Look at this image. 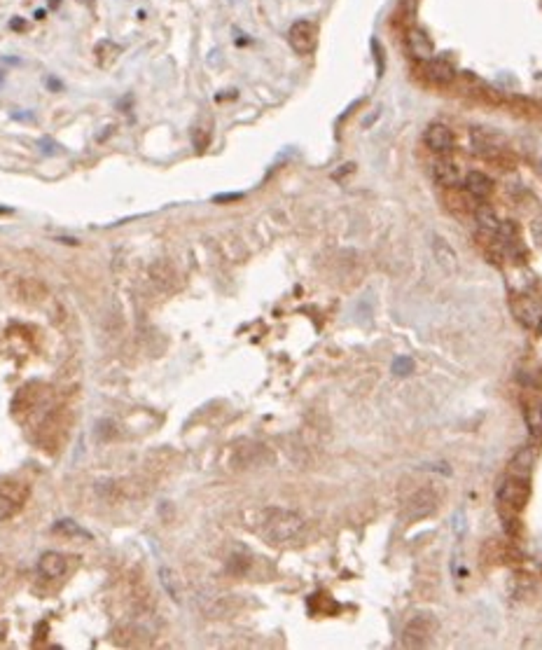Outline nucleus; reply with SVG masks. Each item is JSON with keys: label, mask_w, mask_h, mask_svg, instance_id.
I'll use <instances>...</instances> for the list:
<instances>
[{"label": "nucleus", "mask_w": 542, "mask_h": 650, "mask_svg": "<svg viewBox=\"0 0 542 650\" xmlns=\"http://www.w3.org/2000/svg\"><path fill=\"white\" fill-rule=\"evenodd\" d=\"M304 531V519L297 512L283 510V508H269L262 517L260 534L265 536L271 545L290 543Z\"/></svg>", "instance_id": "obj_1"}, {"label": "nucleus", "mask_w": 542, "mask_h": 650, "mask_svg": "<svg viewBox=\"0 0 542 650\" xmlns=\"http://www.w3.org/2000/svg\"><path fill=\"white\" fill-rule=\"evenodd\" d=\"M528 496H531V489L523 477L507 475L501 482V487H498V503H501V508H507L512 512H519L526 508Z\"/></svg>", "instance_id": "obj_2"}, {"label": "nucleus", "mask_w": 542, "mask_h": 650, "mask_svg": "<svg viewBox=\"0 0 542 650\" xmlns=\"http://www.w3.org/2000/svg\"><path fill=\"white\" fill-rule=\"evenodd\" d=\"M287 40H290V47L297 54H311L316 52L318 47V26L309 19H300L295 21L290 31H287Z\"/></svg>", "instance_id": "obj_3"}, {"label": "nucleus", "mask_w": 542, "mask_h": 650, "mask_svg": "<svg viewBox=\"0 0 542 650\" xmlns=\"http://www.w3.org/2000/svg\"><path fill=\"white\" fill-rule=\"evenodd\" d=\"M435 620L430 618V615H416L409 624L404 627L402 631V646L404 648H421L426 646L430 636H433L435 631Z\"/></svg>", "instance_id": "obj_4"}, {"label": "nucleus", "mask_w": 542, "mask_h": 650, "mask_svg": "<svg viewBox=\"0 0 542 650\" xmlns=\"http://www.w3.org/2000/svg\"><path fill=\"white\" fill-rule=\"evenodd\" d=\"M423 143H426L428 150H433V153L444 155L449 150H454V131L442 122H433L426 126V131H423Z\"/></svg>", "instance_id": "obj_5"}, {"label": "nucleus", "mask_w": 542, "mask_h": 650, "mask_svg": "<svg viewBox=\"0 0 542 650\" xmlns=\"http://www.w3.org/2000/svg\"><path fill=\"white\" fill-rule=\"evenodd\" d=\"M514 316L521 320L523 325L533 327V330L542 332V307L531 298H514L512 300Z\"/></svg>", "instance_id": "obj_6"}, {"label": "nucleus", "mask_w": 542, "mask_h": 650, "mask_svg": "<svg viewBox=\"0 0 542 650\" xmlns=\"http://www.w3.org/2000/svg\"><path fill=\"white\" fill-rule=\"evenodd\" d=\"M426 75L430 82L437 84V87H446V84H451L456 80V68L446 59V54H442V56H433L430 61H426Z\"/></svg>", "instance_id": "obj_7"}, {"label": "nucleus", "mask_w": 542, "mask_h": 650, "mask_svg": "<svg viewBox=\"0 0 542 650\" xmlns=\"http://www.w3.org/2000/svg\"><path fill=\"white\" fill-rule=\"evenodd\" d=\"M435 510H437V496L430 489H419L409 498V503H406V512H409L411 519H423L428 514H433Z\"/></svg>", "instance_id": "obj_8"}, {"label": "nucleus", "mask_w": 542, "mask_h": 650, "mask_svg": "<svg viewBox=\"0 0 542 650\" xmlns=\"http://www.w3.org/2000/svg\"><path fill=\"white\" fill-rule=\"evenodd\" d=\"M536 457H538L536 447H521V450H516V454L510 459V466H507V475L528 479L533 466H536Z\"/></svg>", "instance_id": "obj_9"}, {"label": "nucleus", "mask_w": 542, "mask_h": 650, "mask_svg": "<svg viewBox=\"0 0 542 650\" xmlns=\"http://www.w3.org/2000/svg\"><path fill=\"white\" fill-rule=\"evenodd\" d=\"M406 45H409V52L419 59V61H430L435 56V45L433 40L428 38V33L423 29H411L409 36H406Z\"/></svg>", "instance_id": "obj_10"}, {"label": "nucleus", "mask_w": 542, "mask_h": 650, "mask_svg": "<svg viewBox=\"0 0 542 650\" xmlns=\"http://www.w3.org/2000/svg\"><path fill=\"white\" fill-rule=\"evenodd\" d=\"M430 173H433V181L442 188H459L461 183V171L451 159H437V162L430 166Z\"/></svg>", "instance_id": "obj_11"}, {"label": "nucleus", "mask_w": 542, "mask_h": 650, "mask_svg": "<svg viewBox=\"0 0 542 650\" xmlns=\"http://www.w3.org/2000/svg\"><path fill=\"white\" fill-rule=\"evenodd\" d=\"M465 192L472 194L477 201H481V199L491 197V192H494V181H491L484 171H470L465 176Z\"/></svg>", "instance_id": "obj_12"}, {"label": "nucleus", "mask_w": 542, "mask_h": 650, "mask_svg": "<svg viewBox=\"0 0 542 650\" xmlns=\"http://www.w3.org/2000/svg\"><path fill=\"white\" fill-rule=\"evenodd\" d=\"M523 419H526L528 433L533 437V442L542 440V402L540 400H528L523 407Z\"/></svg>", "instance_id": "obj_13"}, {"label": "nucleus", "mask_w": 542, "mask_h": 650, "mask_svg": "<svg viewBox=\"0 0 542 650\" xmlns=\"http://www.w3.org/2000/svg\"><path fill=\"white\" fill-rule=\"evenodd\" d=\"M38 567H40V573H42V576L54 580V578L63 576V573H66L68 562H66L58 552H47V554H42V557H40V564H38Z\"/></svg>", "instance_id": "obj_14"}, {"label": "nucleus", "mask_w": 542, "mask_h": 650, "mask_svg": "<svg viewBox=\"0 0 542 650\" xmlns=\"http://www.w3.org/2000/svg\"><path fill=\"white\" fill-rule=\"evenodd\" d=\"M474 220H477L479 230H481V232H486L489 236H496L498 227H501V220H498L496 210H494V208H489V206H484V204H479L477 208H474Z\"/></svg>", "instance_id": "obj_15"}, {"label": "nucleus", "mask_w": 542, "mask_h": 650, "mask_svg": "<svg viewBox=\"0 0 542 650\" xmlns=\"http://www.w3.org/2000/svg\"><path fill=\"white\" fill-rule=\"evenodd\" d=\"M120 54H122V47L117 45V42H113V40H103V42H98V45H96L98 64L103 66V68H106V66L113 64Z\"/></svg>", "instance_id": "obj_16"}, {"label": "nucleus", "mask_w": 542, "mask_h": 650, "mask_svg": "<svg viewBox=\"0 0 542 650\" xmlns=\"http://www.w3.org/2000/svg\"><path fill=\"white\" fill-rule=\"evenodd\" d=\"M435 253H437V260L442 263L446 269H456V255H454V250L449 248V246H444V241L442 239H437L435 236Z\"/></svg>", "instance_id": "obj_17"}, {"label": "nucleus", "mask_w": 542, "mask_h": 650, "mask_svg": "<svg viewBox=\"0 0 542 650\" xmlns=\"http://www.w3.org/2000/svg\"><path fill=\"white\" fill-rule=\"evenodd\" d=\"M192 141H194V148H197L199 153L208 146V143H210V122H208V120H206V124H203V126H199V124L194 126Z\"/></svg>", "instance_id": "obj_18"}, {"label": "nucleus", "mask_w": 542, "mask_h": 650, "mask_svg": "<svg viewBox=\"0 0 542 650\" xmlns=\"http://www.w3.org/2000/svg\"><path fill=\"white\" fill-rule=\"evenodd\" d=\"M414 372V360L409 356H397L393 360V375L397 377H406Z\"/></svg>", "instance_id": "obj_19"}, {"label": "nucleus", "mask_w": 542, "mask_h": 650, "mask_svg": "<svg viewBox=\"0 0 542 650\" xmlns=\"http://www.w3.org/2000/svg\"><path fill=\"white\" fill-rule=\"evenodd\" d=\"M14 512H16V503L12 501L10 496H3V494H0V522L10 519Z\"/></svg>", "instance_id": "obj_20"}, {"label": "nucleus", "mask_w": 542, "mask_h": 650, "mask_svg": "<svg viewBox=\"0 0 542 650\" xmlns=\"http://www.w3.org/2000/svg\"><path fill=\"white\" fill-rule=\"evenodd\" d=\"M451 527H454V531H456V536H463V534H465V512H463V510H456V512H454Z\"/></svg>", "instance_id": "obj_21"}, {"label": "nucleus", "mask_w": 542, "mask_h": 650, "mask_svg": "<svg viewBox=\"0 0 542 650\" xmlns=\"http://www.w3.org/2000/svg\"><path fill=\"white\" fill-rule=\"evenodd\" d=\"M531 236H533V241H536L538 246H542V215L536 218V220L531 223Z\"/></svg>", "instance_id": "obj_22"}, {"label": "nucleus", "mask_w": 542, "mask_h": 650, "mask_svg": "<svg viewBox=\"0 0 542 650\" xmlns=\"http://www.w3.org/2000/svg\"><path fill=\"white\" fill-rule=\"evenodd\" d=\"M10 26H12L14 31H26V21H24L21 16H14V19L10 21Z\"/></svg>", "instance_id": "obj_23"}, {"label": "nucleus", "mask_w": 542, "mask_h": 650, "mask_svg": "<svg viewBox=\"0 0 542 650\" xmlns=\"http://www.w3.org/2000/svg\"><path fill=\"white\" fill-rule=\"evenodd\" d=\"M47 87H49V89H63V84L58 82L56 78H47Z\"/></svg>", "instance_id": "obj_24"}, {"label": "nucleus", "mask_w": 542, "mask_h": 650, "mask_svg": "<svg viewBox=\"0 0 542 650\" xmlns=\"http://www.w3.org/2000/svg\"><path fill=\"white\" fill-rule=\"evenodd\" d=\"M78 3H89V0H78Z\"/></svg>", "instance_id": "obj_25"}]
</instances>
